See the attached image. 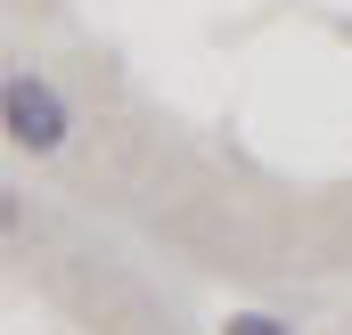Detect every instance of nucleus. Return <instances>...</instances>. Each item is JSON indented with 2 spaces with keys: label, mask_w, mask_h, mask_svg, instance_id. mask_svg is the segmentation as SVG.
I'll return each instance as SVG.
<instances>
[{
  "label": "nucleus",
  "mask_w": 352,
  "mask_h": 335,
  "mask_svg": "<svg viewBox=\"0 0 352 335\" xmlns=\"http://www.w3.org/2000/svg\"><path fill=\"white\" fill-rule=\"evenodd\" d=\"M221 335H295V327H287L278 311H230V319H221Z\"/></svg>",
  "instance_id": "f03ea898"
},
{
  "label": "nucleus",
  "mask_w": 352,
  "mask_h": 335,
  "mask_svg": "<svg viewBox=\"0 0 352 335\" xmlns=\"http://www.w3.org/2000/svg\"><path fill=\"white\" fill-rule=\"evenodd\" d=\"M0 123H8V139H16L25 156H50V148L66 139V98L41 82L33 66H16L8 90H0Z\"/></svg>",
  "instance_id": "f257e3e1"
}]
</instances>
